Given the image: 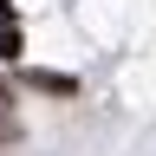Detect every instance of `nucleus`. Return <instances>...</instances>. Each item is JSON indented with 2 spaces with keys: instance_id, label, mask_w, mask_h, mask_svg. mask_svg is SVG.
Wrapping results in <instances>:
<instances>
[{
  "instance_id": "obj_1",
  "label": "nucleus",
  "mask_w": 156,
  "mask_h": 156,
  "mask_svg": "<svg viewBox=\"0 0 156 156\" xmlns=\"http://www.w3.org/2000/svg\"><path fill=\"white\" fill-rule=\"evenodd\" d=\"M26 91H46V98H78V78H65V72H26Z\"/></svg>"
},
{
  "instance_id": "obj_2",
  "label": "nucleus",
  "mask_w": 156,
  "mask_h": 156,
  "mask_svg": "<svg viewBox=\"0 0 156 156\" xmlns=\"http://www.w3.org/2000/svg\"><path fill=\"white\" fill-rule=\"evenodd\" d=\"M13 58H20V33H13V26H0V65H13Z\"/></svg>"
},
{
  "instance_id": "obj_3",
  "label": "nucleus",
  "mask_w": 156,
  "mask_h": 156,
  "mask_svg": "<svg viewBox=\"0 0 156 156\" xmlns=\"http://www.w3.org/2000/svg\"><path fill=\"white\" fill-rule=\"evenodd\" d=\"M7 111H13V85L0 78V117H7Z\"/></svg>"
},
{
  "instance_id": "obj_4",
  "label": "nucleus",
  "mask_w": 156,
  "mask_h": 156,
  "mask_svg": "<svg viewBox=\"0 0 156 156\" xmlns=\"http://www.w3.org/2000/svg\"><path fill=\"white\" fill-rule=\"evenodd\" d=\"M13 136H20V124H13V117H0V143H13Z\"/></svg>"
},
{
  "instance_id": "obj_5",
  "label": "nucleus",
  "mask_w": 156,
  "mask_h": 156,
  "mask_svg": "<svg viewBox=\"0 0 156 156\" xmlns=\"http://www.w3.org/2000/svg\"><path fill=\"white\" fill-rule=\"evenodd\" d=\"M13 20H20V13H13V0H0V26H13Z\"/></svg>"
}]
</instances>
